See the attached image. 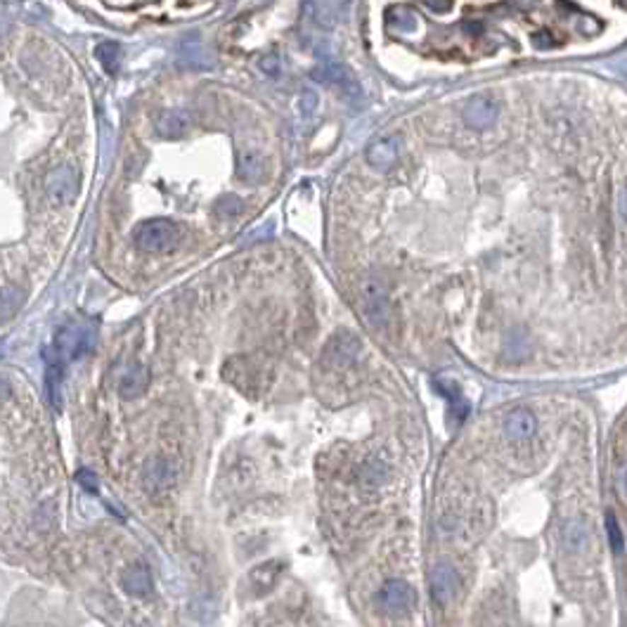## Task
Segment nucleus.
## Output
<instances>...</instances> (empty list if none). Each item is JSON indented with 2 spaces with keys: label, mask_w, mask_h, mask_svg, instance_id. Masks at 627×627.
<instances>
[{
  "label": "nucleus",
  "mask_w": 627,
  "mask_h": 627,
  "mask_svg": "<svg viewBox=\"0 0 627 627\" xmlns=\"http://www.w3.org/2000/svg\"><path fill=\"white\" fill-rule=\"evenodd\" d=\"M180 227L168 218H151L135 227L133 242L144 253H166L180 244Z\"/></svg>",
  "instance_id": "1"
},
{
  "label": "nucleus",
  "mask_w": 627,
  "mask_h": 627,
  "mask_svg": "<svg viewBox=\"0 0 627 627\" xmlns=\"http://www.w3.org/2000/svg\"><path fill=\"white\" fill-rule=\"evenodd\" d=\"M313 79L320 81L334 91H339V95L350 105H357L362 100V88L357 84V79L353 76L348 67H343L341 62H325L313 71Z\"/></svg>",
  "instance_id": "2"
},
{
  "label": "nucleus",
  "mask_w": 627,
  "mask_h": 627,
  "mask_svg": "<svg viewBox=\"0 0 627 627\" xmlns=\"http://www.w3.org/2000/svg\"><path fill=\"white\" fill-rule=\"evenodd\" d=\"M362 296V315L367 318L372 327H386L391 318V301H389V289H386L384 280L379 277H367L362 282L360 289Z\"/></svg>",
  "instance_id": "3"
},
{
  "label": "nucleus",
  "mask_w": 627,
  "mask_h": 627,
  "mask_svg": "<svg viewBox=\"0 0 627 627\" xmlns=\"http://www.w3.org/2000/svg\"><path fill=\"white\" fill-rule=\"evenodd\" d=\"M81 188V173L74 166H57L45 178V195L52 206H69L76 202Z\"/></svg>",
  "instance_id": "4"
},
{
  "label": "nucleus",
  "mask_w": 627,
  "mask_h": 627,
  "mask_svg": "<svg viewBox=\"0 0 627 627\" xmlns=\"http://www.w3.org/2000/svg\"><path fill=\"white\" fill-rule=\"evenodd\" d=\"M360 353H362L360 339H357L355 334H350V332H339V334H334L332 339L327 341L322 357H325V362L329 364V367L343 369V367L355 364L357 357H360Z\"/></svg>",
  "instance_id": "5"
},
{
  "label": "nucleus",
  "mask_w": 627,
  "mask_h": 627,
  "mask_svg": "<svg viewBox=\"0 0 627 627\" xmlns=\"http://www.w3.org/2000/svg\"><path fill=\"white\" fill-rule=\"evenodd\" d=\"M461 116H464V123L473 130H485L490 128L500 116V100L495 95L481 93L473 95V98L466 100L464 109H461Z\"/></svg>",
  "instance_id": "6"
},
{
  "label": "nucleus",
  "mask_w": 627,
  "mask_h": 627,
  "mask_svg": "<svg viewBox=\"0 0 627 627\" xmlns=\"http://www.w3.org/2000/svg\"><path fill=\"white\" fill-rule=\"evenodd\" d=\"M379 606L384 609L386 616L403 618L415 609V592H412L408 582L389 580V582H384L381 592H379Z\"/></svg>",
  "instance_id": "7"
},
{
  "label": "nucleus",
  "mask_w": 627,
  "mask_h": 627,
  "mask_svg": "<svg viewBox=\"0 0 627 627\" xmlns=\"http://www.w3.org/2000/svg\"><path fill=\"white\" fill-rule=\"evenodd\" d=\"M178 64L183 69H192V71H206L216 64V54L202 38L192 36L185 38L178 47Z\"/></svg>",
  "instance_id": "8"
},
{
  "label": "nucleus",
  "mask_w": 627,
  "mask_h": 627,
  "mask_svg": "<svg viewBox=\"0 0 627 627\" xmlns=\"http://www.w3.org/2000/svg\"><path fill=\"white\" fill-rule=\"evenodd\" d=\"M561 544L568 554L573 556H585L589 554L592 547V530L589 523L585 519H570L566 526L561 528Z\"/></svg>",
  "instance_id": "9"
},
{
  "label": "nucleus",
  "mask_w": 627,
  "mask_h": 627,
  "mask_svg": "<svg viewBox=\"0 0 627 627\" xmlns=\"http://www.w3.org/2000/svg\"><path fill=\"white\" fill-rule=\"evenodd\" d=\"M190 126H192V116L188 109H163L154 119L156 133L161 137H168V140L183 137L190 130Z\"/></svg>",
  "instance_id": "10"
},
{
  "label": "nucleus",
  "mask_w": 627,
  "mask_h": 627,
  "mask_svg": "<svg viewBox=\"0 0 627 627\" xmlns=\"http://www.w3.org/2000/svg\"><path fill=\"white\" fill-rule=\"evenodd\" d=\"M431 592L438 604H447L459 592V575L450 563H440L431 573Z\"/></svg>",
  "instance_id": "11"
},
{
  "label": "nucleus",
  "mask_w": 627,
  "mask_h": 627,
  "mask_svg": "<svg viewBox=\"0 0 627 627\" xmlns=\"http://www.w3.org/2000/svg\"><path fill=\"white\" fill-rule=\"evenodd\" d=\"M505 431L509 440H514V443H526L537 433V419L530 410L516 408L505 419Z\"/></svg>",
  "instance_id": "12"
},
{
  "label": "nucleus",
  "mask_w": 627,
  "mask_h": 627,
  "mask_svg": "<svg viewBox=\"0 0 627 627\" xmlns=\"http://www.w3.org/2000/svg\"><path fill=\"white\" fill-rule=\"evenodd\" d=\"M398 154H401V147L396 137H379L364 149V159L376 171H389L398 161Z\"/></svg>",
  "instance_id": "13"
},
{
  "label": "nucleus",
  "mask_w": 627,
  "mask_h": 627,
  "mask_svg": "<svg viewBox=\"0 0 627 627\" xmlns=\"http://www.w3.org/2000/svg\"><path fill=\"white\" fill-rule=\"evenodd\" d=\"M237 178L246 185H258L265 178V156L258 149H242L237 156Z\"/></svg>",
  "instance_id": "14"
},
{
  "label": "nucleus",
  "mask_w": 627,
  "mask_h": 627,
  "mask_svg": "<svg viewBox=\"0 0 627 627\" xmlns=\"http://www.w3.org/2000/svg\"><path fill=\"white\" fill-rule=\"evenodd\" d=\"M348 0H310L308 3V12L310 19L315 24L322 26V29H332L336 22L341 19V15L346 12Z\"/></svg>",
  "instance_id": "15"
},
{
  "label": "nucleus",
  "mask_w": 627,
  "mask_h": 627,
  "mask_svg": "<svg viewBox=\"0 0 627 627\" xmlns=\"http://www.w3.org/2000/svg\"><path fill=\"white\" fill-rule=\"evenodd\" d=\"M95 59L100 62L107 74H116L121 67V45L116 40H102L95 47Z\"/></svg>",
  "instance_id": "16"
},
{
  "label": "nucleus",
  "mask_w": 627,
  "mask_h": 627,
  "mask_svg": "<svg viewBox=\"0 0 627 627\" xmlns=\"http://www.w3.org/2000/svg\"><path fill=\"white\" fill-rule=\"evenodd\" d=\"M173 478H176V468L166 459H156L154 464L147 468V483L151 488H163V485H168Z\"/></svg>",
  "instance_id": "17"
},
{
  "label": "nucleus",
  "mask_w": 627,
  "mask_h": 627,
  "mask_svg": "<svg viewBox=\"0 0 627 627\" xmlns=\"http://www.w3.org/2000/svg\"><path fill=\"white\" fill-rule=\"evenodd\" d=\"M22 301H24V296H22L19 289H15V287H3V289H0V322L10 320L12 315L22 308Z\"/></svg>",
  "instance_id": "18"
},
{
  "label": "nucleus",
  "mask_w": 627,
  "mask_h": 627,
  "mask_svg": "<svg viewBox=\"0 0 627 627\" xmlns=\"http://www.w3.org/2000/svg\"><path fill=\"white\" fill-rule=\"evenodd\" d=\"M144 386H147V372H144L142 367H133L126 376H123L121 393L126 398H133L137 393H142Z\"/></svg>",
  "instance_id": "19"
},
{
  "label": "nucleus",
  "mask_w": 627,
  "mask_h": 627,
  "mask_svg": "<svg viewBox=\"0 0 627 627\" xmlns=\"http://www.w3.org/2000/svg\"><path fill=\"white\" fill-rule=\"evenodd\" d=\"M149 587H151V577L144 566H135L126 575V589L133 592V594H144V592H149Z\"/></svg>",
  "instance_id": "20"
},
{
  "label": "nucleus",
  "mask_w": 627,
  "mask_h": 627,
  "mask_svg": "<svg viewBox=\"0 0 627 627\" xmlns=\"http://www.w3.org/2000/svg\"><path fill=\"white\" fill-rule=\"evenodd\" d=\"M244 209V202L237 195H225L216 202V213L220 218H234Z\"/></svg>",
  "instance_id": "21"
},
{
  "label": "nucleus",
  "mask_w": 627,
  "mask_h": 627,
  "mask_svg": "<svg viewBox=\"0 0 627 627\" xmlns=\"http://www.w3.org/2000/svg\"><path fill=\"white\" fill-rule=\"evenodd\" d=\"M389 22L396 26V29H403V31H415L417 29V17L415 12L408 10V8H396L393 12L389 15Z\"/></svg>",
  "instance_id": "22"
},
{
  "label": "nucleus",
  "mask_w": 627,
  "mask_h": 627,
  "mask_svg": "<svg viewBox=\"0 0 627 627\" xmlns=\"http://www.w3.org/2000/svg\"><path fill=\"white\" fill-rule=\"evenodd\" d=\"M606 533H609V544H611V552L613 554H620L625 547V540H623V530H620L618 526V519L613 514L606 516Z\"/></svg>",
  "instance_id": "23"
},
{
  "label": "nucleus",
  "mask_w": 627,
  "mask_h": 627,
  "mask_svg": "<svg viewBox=\"0 0 627 627\" xmlns=\"http://www.w3.org/2000/svg\"><path fill=\"white\" fill-rule=\"evenodd\" d=\"M258 67L263 69V74L268 76H277L282 71V62L277 54H265V57L258 62Z\"/></svg>",
  "instance_id": "24"
},
{
  "label": "nucleus",
  "mask_w": 627,
  "mask_h": 627,
  "mask_svg": "<svg viewBox=\"0 0 627 627\" xmlns=\"http://www.w3.org/2000/svg\"><path fill=\"white\" fill-rule=\"evenodd\" d=\"M315 107H318V95L306 91V93H303V98H301V112L303 114H313Z\"/></svg>",
  "instance_id": "25"
},
{
  "label": "nucleus",
  "mask_w": 627,
  "mask_h": 627,
  "mask_svg": "<svg viewBox=\"0 0 627 627\" xmlns=\"http://www.w3.org/2000/svg\"><path fill=\"white\" fill-rule=\"evenodd\" d=\"M424 3L436 12H447L452 8V0H424Z\"/></svg>",
  "instance_id": "26"
},
{
  "label": "nucleus",
  "mask_w": 627,
  "mask_h": 627,
  "mask_svg": "<svg viewBox=\"0 0 627 627\" xmlns=\"http://www.w3.org/2000/svg\"><path fill=\"white\" fill-rule=\"evenodd\" d=\"M618 211H620V216H623V220L627 223V188L620 190V195H618Z\"/></svg>",
  "instance_id": "27"
},
{
  "label": "nucleus",
  "mask_w": 627,
  "mask_h": 627,
  "mask_svg": "<svg viewBox=\"0 0 627 627\" xmlns=\"http://www.w3.org/2000/svg\"><path fill=\"white\" fill-rule=\"evenodd\" d=\"M8 31H10V22L5 19V15H0V38H3Z\"/></svg>",
  "instance_id": "28"
},
{
  "label": "nucleus",
  "mask_w": 627,
  "mask_h": 627,
  "mask_svg": "<svg viewBox=\"0 0 627 627\" xmlns=\"http://www.w3.org/2000/svg\"><path fill=\"white\" fill-rule=\"evenodd\" d=\"M625 493H627V471H625Z\"/></svg>",
  "instance_id": "29"
}]
</instances>
